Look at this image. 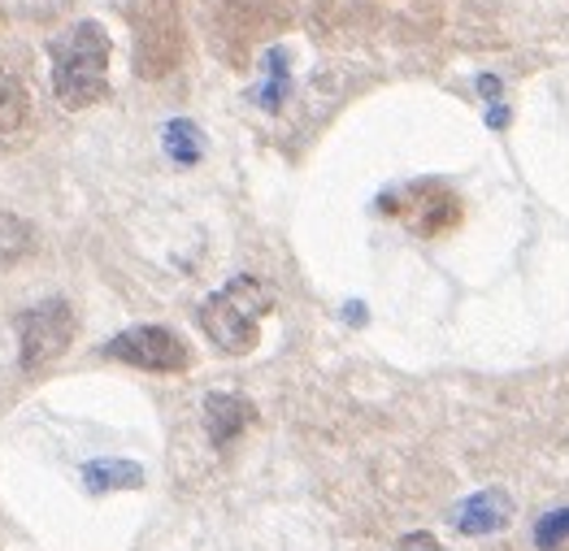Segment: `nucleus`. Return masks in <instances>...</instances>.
I'll list each match as a JSON object with an SVG mask.
<instances>
[{"instance_id": "1", "label": "nucleus", "mask_w": 569, "mask_h": 551, "mask_svg": "<svg viewBox=\"0 0 569 551\" xmlns=\"http://www.w3.org/2000/svg\"><path fill=\"white\" fill-rule=\"evenodd\" d=\"M53 53V96L61 110H88L110 96V53L114 39L101 22H75L48 44Z\"/></svg>"}, {"instance_id": "2", "label": "nucleus", "mask_w": 569, "mask_h": 551, "mask_svg": "<svg viewBox=\"0 0 569 551\" xmlns=\"http://www.w3.org/2000/svg\"><path fill=\"white\" fill-rule=\"evenodd\" d=\"M270 309L274 291L261 278L239 274L201 305V326L227 356H248L261 338V322L270 318Z\"/></svg>"}, {"instance_id": "3", "label": "nucleus", "mask_w": 569, "mask_h": 551, "mask_svg": "<svg viewBox=\"0 0 569 551\" xmlns=\"http://www.w3.org/2000/svg\"><path fill=\"white\" fill-rule=\"evenodd\" d=\"M75 343V309L66 300H44L18 318V365L26 374L48 369Z\"/></svg>"}, {"instance_id": "4", "label": "nucleus", "mask_w": 569, "mask_h": 551, "mask_svg": "<svg viewBox=\"0 0 569 551\" xmlns=\"http://www.w3.org/2000/svg\"><path fill=\"white\" fill-rule=\"evenodd\" d=\"M105 356L135 365V369H148V374H183L192 365L187 343L166 326H130V331L114 334L105 343Z\"/></svg>"}, {"instance_id": "5", "label": "nucleus", "mask_w": 569, "mask_h": 551, "mask_svg": "<svg viewBox=\"0 0 569 551\" xmlns=\"http://www.w3.org/2000/svg\"><path fill=\"white\" fill-rule=\"evenodd\" d=\"M378 209L400 218L413 234H440V230H448V226L460 221L456 196L448 187H440V183H413L405 192H391V196L378 200Z\"/></svg>"}, {"instance_id": "6", "label": "nucleus", "mask_w": 569, "mask_h": 551, "mask_svg": "<svg viewBox=\"0 0 569 551\" xmlns=\"http://www.w3.org/2000/svg\"><path fill=\"white\" fill-rule=\"evenodd\" d=\"M456 530L469 535V539H487V535H500L509 521H513V500L504 491H478L469 500H460V508L453 513Z\"/></svg>"}, {"instance_id": "7", "label": "nucleus", "mask_w": 569, "mask_h": 551, "mask_svg": "<svg viewBox=\"0 0 569 551\" xmlns=\"http://www.w3.org/2000/svg\"><path fill=\"white\" fill-rule=\"evenodd\" d=\"M31 135H35L31 96H26V88L0 66V148H4V152H18Z\"/></svg>"}, {"instance_id": "8", "label": "nucleus", "mask_w": 569, "mask_h": 551, "mask_svg": "<svg viewBox=\"0 0 569 551\" xmlns=\"http://www.w3.org/2000/svg\"><path fill=\"white\" fill-rule=\"evenodd\" d=\"M252 422H257V409L243 395H230V391H209L205 395V431H209L214 447H227L230 439H239Z\"/></svg>"}, {"instance_id": "9", "label": "nucleus", "mask_w": 569, "mask_h": 551, "mask_svg": "<svg viewBox=\"0 0 569 551\" xmlns=\"http://www.w3.org/2000/svg\"><path fill=\"white\" fill-rule=\"evenodd\" d=\"M83 486L92 495H114V491H135L144 486V469L135 460H88L83 464Z\"/></svg>"}, {"instance_id": "10", "label": "nucleus", "mask_w": 569, "mask_h": 551, "mask_svg": "<svg viewBox=\"0 0 569 551\" xmlns=\"http://www.w3.org/2000/svg\"><path fill=\"white\" fill-rule=\"evenodd\" d=\"M161 144H166V152H170L179 165H196V161H201V152H205V139H201L196 122H187V117H174V122H166V130H161Z\"/></svg>"}, {"instance_id": "11", "label": "nucleus", "mask_w": 569, "mask_h": 551, "mask_svg": "<svg viewBox=\"0 0 569 551\" xmlns=\"http://www.w3.org/2000/svg\"><path fill=\"white\" fill-rule=\"evenodd\" d=\"M287 88H292V74H287V53L283 48H274V53H265V83L257 88V105L261 110H283V101H287Z\"/></svg>"}, {"instance_id": "12", "label": "nucleus", "mask_w": 569, "mask_h": 551, "mask_svg": "<svg viewBox=\"0 0 569 551\" xmlns=\"http://www.w3.org/2000/svg\"><path fill=\"white\" fill-rule=\"evenodd\" d=\"M561 543H569V508H553V513H544L539 526H535V548L557 551Z\"/></svg>"}, {"instance_id": "13", "label": "nucleus", "mask_w": 569, "mask_h": 551, "mask_svg": "<svg viewBox=\"0 0 569 551\" xmlns=\"http://www.w3.org/2000/svg\"><path fill=\"white\" fill-rule=\"evenodd\" d=\"M396 551H444V543H440L435 535H426V530H413V535L400 539V548Z\"/></svg>"}, {"instance_id": "14", "label": "nucleus", "mask_w": 569, "mask_h": 551, "mask_svg": "<svg viewBox=\"0 0 569 551\" xmlns=\"http://www.w3.org/2000/svg\"><path fill=\"white\" fill-rule=\"evenodd\" d=\"M478 92H482L487 101H500V92H504V88H500V79H496V74H482V79H478Z\"/></svg>"}, {"instance_id": "15", "label": "nucleus", "mask_w": 569, "mask_h": 551, "mask_svg": "<svg viewBox=\"0 0 569 551\" xmlns=\"http://www.w3.org/2000/svg\"><path fill=\"white\" fill-rule=\"evenodd\" d=\"M487 126H496V130H500V126H509V110H504V105L487 110Z\"/></svg>"}, {"instance_id": "16", "label": "nucleus", "mask_w": 569, "mask_h": 551, "mask_svg": "<svg viewBox=\"0 0 569 551\" xmlns=\"http://www.w3.org/2000/svg\"><path fill=\"white\" fill-rule=\"evenodd\" d=\"M343 318H348V322H365V309H361V305H348Z\"/></svg>"}]
</instances>
